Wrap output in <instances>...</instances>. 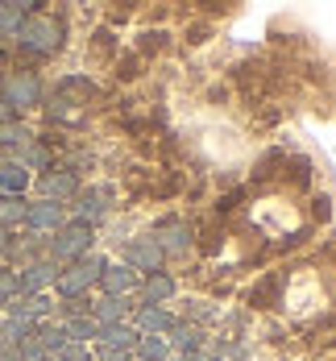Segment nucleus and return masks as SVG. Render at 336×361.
<instances>
[{
	"mask_svg": "<svg viewBox=\"0 0 336 361\" xmlns=\"http://www.w3.org/2000/svg\"><path fill=\"white\" fill-rule=\"evenodd\" d=\"M46 283H54V266H50V262H37V266H30V270L21 274V283H17V287L25 290V295H37Z\"/></svg>",
	"mask_w": 336,
	"mask_h": 361,
	"instance_id": "obj_8",
	"label": "nucleus"
},
{
	"mask_svg": "<svg viewBox=\"0 0 336 361\" xmlns=\"http://www.w3.org/2000/svg\"><path fill=\"white\" fill-rule=\"evenodd\" d=\"M129 262H133V266H142V270H154V266L162 262L158 241H154V237H149V241H133V245H129Z\"/></svg>",
	"mask_w": 336,
	"mask_h": 361,
	"instance_id": "obj_10",
	"label": "nucleus"
},
{
	"mask_svg": "<svg viewBox=\"0 0 336 361\" xmlns=\"http://www.w3.org/2000/svg\"><path fill=\"white\" fill-rule=\"evenodd\" d=\"M100 279H104V287H108L112 299H116V295H125V290H133V287H137V279H133V270H129V266H108V270H104Z\"/></svg>",
	"mask_w": 336,
	"mask_h": 361,
	"instance_id": "obj_9",
	"label": "nucleus"
},
{
	"mask_svg": "<svg viewBox=\"0 0 336 361\" xmlns=\"http://www.w3.org/2000/svg\"><path fill=\"white\" fill-rule=\"evenodd\" d=\"M146 357H149V361L162 357V345H158V341H146Z\"/></svg>",
	"mask_w": 336,
	"mask_h": 361,
	"instance_id": "obj_20",
	"label": "nucleus"
},
{
	"mask_svg": "<svg viewBox=\"0 0 336 361\" xmlns=\"http://www.w3.org/2000/svg\"><path fill=\"white\" fill-rule=\"evenodd\" d=\"M87 245H92V224H83V220L79 224H67L58 233V241H54V257L58 262H71L75 253H83Z\"/></svg>",
	"mask_w": 336,
	"mask_h": 361,
	"instance_id": "obj_4",
	"label": "nucleus"
},
{
	"mask_svg": "<svg viewBox=\"0 0 336 361\" xmlns=\"http://www.w3.org/2000/svg\"><path fill=\"white\" fill-rule=\"evenodd\" d=\"M46 361H87V353H83V345H63L58 353H46Z\"/></svg>",
	"mask_w": 336,
	"mask_h": 361,
	"instance_id": "obj_17",
	"label": "nucleus"
},
{
	"mask_svg": "<svg viewBox=\"0 0 336 361\" xmlns=\"http://www.w3.org/2000/svg\"><path fill=\"white\" fill-rule=\"evenodd\" d=\"M42 191H46V200L54 204V200H63V195L75 191V179L71 175H46V179H42Z\"/></svg>",
	"mask_w": 336,
	"mask_h": 361,
	"instance_id": "obj_11",
	"label": "nucleus"
},
{
	"mask_svg": "<svg viewBox=\"0 0 336 361\" xmlns=\"http://www.w3.org/2000/svg\"><path fill=\"white\" fill-rule=\"evenodd\" d=\"M183 245H187V228L170 224V228H166V250H183Z\"/></svg>",
	"mask_w": 336,
	"mask_h": 361,
	"instance_id": "obj_19",
	"label": "nucleus"
},
{
	"mask_svg": "<svg viewBox=\"0 0 336 361\" xmlns=\"http://www.w3.org/2000/svg\"><path fill=\"white\" fill-rule=\"evenodd\" d=\"M79 216H83V224H96L108 216V191H87L79 204Z\"/></svg>",
	"mask_w": 336,
	"mask_h": 361,
	"instance_id": "obj_7",
	"label": "nucleus"
},
{
	"mask_svg": "<svg viewBox=\"0 0 336 361\" xmlns=\"http://www.w3.org/2000/svg\"><path fill=\"white\" fill-rule=\"evenodd\" d=\"M25 224L37 228V233H54V228L63 224V208H58V204H50V200L30 204V208H25Z\"/></svg>",
	"mask_w": 336,
	"mask_h": 361,
	"instance_id": "obj_5",
	"label": "nucleus"
},
{
	"mask_svg": "<svg viewBox=\"0 0 336 361\" xmlns=\"http://www.w3.org/2000/svg\"><path fill=\"white\" fill-rule=\"evenodd\" d=\"M17 220H25L21 195H0V224H17Z\"/></svg>",
	"mask_w": 336,
	"mask_h": 361,
	"instance_id": "obj_13",
	"label": "nucleus"
},
{
	"mask_svg": "<svg viewBox=\"0 0 336 361\" xmlns=\"http://www.w3.org/2000/svg\"><path fill=\"white\" fill-rule=\"evenodd\" d=\"M8 250V237H4V228H0V253Z\"/></svg>",
	"mask_w": 336,
	"mask_h": 361,
	"instance_id": "obj_22",
	"label": "nucleus"
},
{
	"mask_svg": "<svg viewBox=\"0 0 336 361\" xmlns=\"http://www.w3.org/2000/svg\"><path fill=\"white\" fill-rule=\"evenodd\" d=\"M13 162H17V166H25V171H30V166H50V154H46V149H42V145H21V149H17V158H13Z\"/></svg>",
	"mask_w": 336,
	"mask_h": 361,
	"instance_id": "obj_12",
	"label": "nucleus"
},
{
	"mask_svg": "<svg viewBox=\"0 0 336 361\" xmlns=\"http://www.w3.org/2000/svg\"><path fill=\"white\" fill-rule=\"evenodd\" d=\"M100 270H104L100 257H79L67 274H58V290H63V295H79V290H87L100 279Z\"/></svg>",
	"mask_w": 336,
	"mask_h": 361,
	"instance_id": "obj_2",
	"label": "nucleus"
},
{
	"mask_svg": "<svg viewBox=\"0 0 336 361\" xmlns=\"http://www.w3.org/2000/svg\"><path fill=\"white\" fill-rule=\"evenodd\" d=\"M63 332H67V341H87V336H100V324H96V320H83V316H79V320H71V324L63 328Z\"/></svg>",
	"mask_w": 336,
	"mask_h": 361,
	"instance_id": "obj_14",
	"label": "nucleus"
},
{
	"mask_svg": "<svg viewBox=\"0 0 336 361\" xmlns=\"http://www.w3.org/2000/svg\"><path fill=\"white\" fill-rule=\"evenodd\" d=\"M8 109H30L42 100V83H37L34 75H8L4 79V96H0Z\"/></svg>",
	"mask_w": 336,
	"mask_h": 361,
	"instance_id": "obj_3",
	"label": "nucleus"
},
{
	"mask_svg": "<svg viewBox=\"0 0 336 361\" xmlns=\"http://www.w3.org/2000/svg\"><path fill=\"white\" fill-rule=\"evenodd\" d=\"M25 187H30V171L25 166H17L13 158L0 162V195H21Z\"/></svg>",
	"mask_w": 336,
	"mask_h": 361,
	"instance_id": "obj_6",
	"label": "nucleus"
},
{
	"mask_svg": "<svg viewBox=\"0 0 336 361\" xmlns=\"http://www.w3.org/2000/svg\"><path fill=\"white\" fill-rule=\"evenodd\" d=\"M142 328H154V332H166V328H175V320H170L166 312H154V307H146V312H142Z\"/></svg>",
	"mask_w": 336,
	"mask_h": 361,
	"instance_id": "obj_16",
	"label": "nucleus"
},
{
	"mask_svg": "<svg viewBox=\"0 0 336 361\" xmlns=\"http://www.w3.org/2000/svg\"><path fill=\"white\" fill-rule=\"evenodd\" d=\"M13 37H17L21 46L37 50V54H50V50H58V42H63V25H58L54 17H25L21 30Z\"/></svg>",
	"mask_w": 336,
	"mask_h": 361,
	"instance_id": "obj_1",
	"label": "nucleus"
},
{
	"mask_svg": "<svg viewBox=\"0 0 336 361\" xmlns=\"http://www.w3.org/2000/svg\"><path fill=\"white\" fill-rule=\"evenodd\" d=\"M149 295H154V299H170V295H175V283H170V279H149Z\"/></svg>",
	"mask_w": 336,
	"mask_h": 361,
	"instance_id": "obj_18",
	"label": "nucleus"
},
{
	"mask_svg": "<svg viewBox=\"0 0 336 361\" xmlns=\"http://www.w3.org/2000/svg\"><path fill=\"white\" fill-rule=\"evenodd\" d=\"M8 112H13V109H8V104H4V100H0V125H4V121H8Z\"/></svg>",
	"mask_w": 336,
	"mask_h": 361,
	"instance_id": "obj_21",
	"label": "nucleus"
},
{
	"mask_svg": "<svg viewBox=\"0 0 336 361\" xmlns=\"http://www.w3.org/2000/svg\"><path fill=\"white\" fill-rule=\"evenodd\" d=\"M25 142H30V129H25V125H8V121L0 125V145H17V149H21Z\"/></svg>",
	"mask_w": 336,
	"mask_h": 361,
	"instance_id": "obj_15",
	"label": "nucleus"
}]
</instances>
